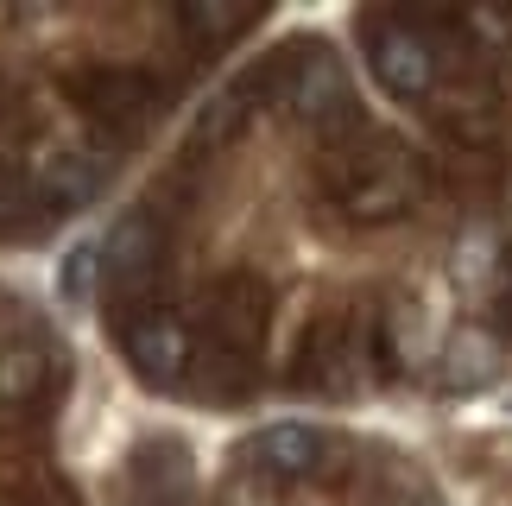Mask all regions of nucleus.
Returning <instances> with one entry per match:
<instances>
[{
    "instance_id": "1",
    "label": "nucleus",
    "mask_w": 512,
    "mask_h": 506,
    "mask_svg": "<svg viewBox=\"0 0 512 506\" xmlns=\"http://www.w3.org/2000/svg\"><path fill=\"white\" fill-rule=\"evenodd\" d=\"M373 76L392 95H424L437 64H430V45L411 26H380V38H373Z\"/></svg>"
},
{
    "instance_id": "2",
    "label": "nucleus",
    "mask_w": 512,
    "mask_h": 506,
    "mask_svg": "<svg viewBox=\"0 0 512 506\" xmlns=\"http://www.w3.org/2000/svg\"><path fill=\"white\" fill-rule=\"evenodd\" d=\"M437 380L449 386V393H481V386H494L500 380V348H494V336H481V329L449 336Z\"/></svg>"
},
{
    "instance_id": "3",
    "label": "nucleus",
    "mask_w": 512,
    "mask_h": 506,
    "mask_svg": "<svg viewBox=\"0 0 512 506\" xmlns=\"http://www.w3.org/2000/svg\"><path fill=\"white\" fill-rule=\"evenodd\" d=\"M127 355L146 367L152 380H165L177 361H184V329L177 323H133L127 329Z\"/></svg>"
},
{
    "instance_id": "4",
    "label": "nucleus",
    "mask_w": 512,
    "mask_h": 506,
    "mask_svg": "<svg viewBox=\"0 0 512 506\" xmlns=\"http://www.w3.org/2000/svg\"><path fill=\"white\" fill-rule=\"evenodd\" d=\"M95 285H102V247L76 241L64 253V266H57V298H64L70 310H83V304H95Z\"/></svg>"
},
{
    "instance_id": "5",
    "label": "nucleus",
    "mask_w": 512,
    "mask_h": 506,
    "mask_svg": "<svg viewBox=\"0 0 512 506\" xmlns=\"http://www.w3.org/2000/svg\"><path fill=\"white\" fill-rule=\"evenodd\" d=\"M266 456L279 462V469H310V462H317V431H304V424H272Z\"/></svg>"
},
{
    "instance_id": "6",
    "label": "nucleus",
    "mask_w": 512,
    "mask_h": 506,
    "mask_svg": "<svg viewBox=\"0 0 512 506\" xmlns=\"http://www.w3.org/2000/svg\"><path fill=\"white\" fill-rule=\"evenodd\" d=\"M336 89H342V76H336V64H329V57H310L304 64V76H298V108H329L336 102Z\"/></svg>"
},
{
    "instance_id": "7",
    "label": "nucleus",
    "mask_w": 512,
    "mask_h": 506,
    "mask_svg": "<svg viewBox=\"0 0 512 506\" xmlns=\"http://www.w3.org/2000/svg\"><path fill=\"white\" fill-rule=\"evenodd\" d=\"M108 247H114V260H121L127 272H146V260H152V228H146L140 216H127L121 228H114Z\"/></svg>"
}]
</instances>
